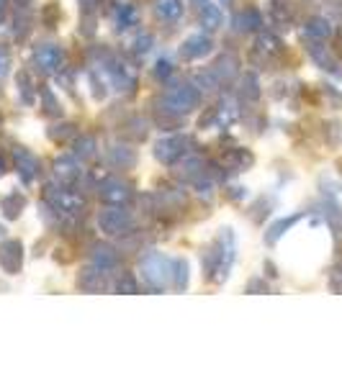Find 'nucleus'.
Masks as SVG:
<instances>
[{
  "label": "nucleus",
  "instance_id": "1",
  "mask_svg": "<svg viewBox=\"0 0 342 385\" xmlns=\"http://www.w3.org/2000/svg\"><path fill=\"white\" fill-rule=\"evenodd\" d=\"M142 270H144V280L152 288H163L167 283V278H170V259H165L163 255H152L144 259Z\"/></svg>",
  "mask_w": 342,
  "mask_h": 385
},
{
  "label": "nucleus",
  "instance_id": "2",
  "mask_svg": "<svg viewBox=\"0 0 342 385\" xmlns=\"http://www.w3.org/2000/svg\"><path fill=\"white\" fill-rule=\"evenodd\" d=\"M98 221L103 226V231H108V234H122V231H126L131 226V216L126 211H122V208H108V211L100 214Z\"/></svg>",
  "mask_w": 342,
  "mask_h": 385
},
{
  "label": "nucleus",
  "instance_id": "3",
  "mask_svg": "<svg viewBox=\"0 0 342 385\" xmlns=\"http://www.w3.org/2000/svg\"><path fill=\"white\" fill-rule=\"evenodd\" d=\"M196 103H199V93L193 87H175L165 98V106L172 111H191V108H196Z\"/></svg>",
  "mask_w": 342,
  "mask_h": 385
},
{
  "label": "nucleus",
  "instance_id": "4",
  "mask_svg": "<svg viewBox=\"0 0 342 385\" xmlns=\"http://www.w3.org/2000/svg\"><path fill=\"white\" fill-rule=\"evenodd\" d=\"M0 267L6 272H16L21 267V244L6 242L0 247Z\"/></svg>",
  "mask_w": 342,
  "mask_h": 385
},
{
  "label": "nucleus",
  "instance_id": "5",
  "mask_svg": "<svg viewBox=\"0 0 342 385\" xmlns=\"http://www.w3.org/2000/svg\"><path fill=\"white\" fill-rule=\"evenodd\" d=\"M36 64L42 72H57L59 64H62V51L57 47H42L36 51Z\"/></svg>",
  "mask_w": 342,
  "mask_h": 385
},
{
  "label": "nucleus",
  "instance_id": "6",
  "mask_svg": "<svg viewBox=\"0 0 342 385\" xmlns=\"http://www.w3.org/2000/svg\"><path fill=\"white\" fill-rule=\"evenodd\" d=\"M211 51V42H208L204 34H196L191 36L186 44H183V54H186L188 59H196V57H204V54H208Z\"/></svg>",
  "mask_w": 342,
  "mask_h": 385
},
{
  "label": "nucleus",
  "instance_id": "7",
  "mask_svg": "<svg viewBox=\"0 0 342 385\" xmlns=\"http://www.w3.org/2000/svg\"><path fill=\"white\" fill-rule=\"evenodd\" d=\"M157 157L163 159V162H172V159H178L183 154V139H163V142L157 144Z\"/></svg>",
  "mask_w": 342,
  "mask_h": 385
},
{
  "label": "nucleus",
  "instance_id": "8",
  "mask_svg": "<svg viewBox=\"0 0 342 385\" xmlns=\"http://www.w3.org/2000/svg\"><path fill=\"white\" fill-rule=\"evenodd\" d=\"M100 198L108 200V203H124L129 198V188L122 185V183H108V185L100 188Z\"/></svg>",
  "mask_w": 342,
  "mask_h": 385
},
{
  "label": "nucleus",
  "instance_id": "9",
  "mask_svg": "<svg viewBox=\"0 0 342 385\" xmlns=\"http://www.w3.org/2000/svg\"><path fill=\"white\" fill-rule=\"evenodd\" d=\"M157 13L163 16L165 21H178L183 13V3L180 0H157Z\"/></svg>",
  "mask_w": 342,
  "mask_h": 385
},
{
  "label": "nucleus",
  "instance_id": "10",
  "mask_svg": "<svg viewBox=\"0 0 342 385\" xmlns=\"http://www.w3.org/2000/svg\"><path fill=\"white\" fill-rule=\"evenodd\" d=\"M16 164H18V170H21L23 180L31 183L34 175H36V159L31 157V154H26V152H16Z\"/></svg>",
  "mask_w": 342,
  "mask_h": 385
},
{
  "label": "nucleus",
  "instance_id": "11",
  "mask_svg": "<svg viewBox=\"0 0 342 385\" xmlns=\"http://www.w3.org/2000/svg\"><path fill=\"white\" fill-rule=\"evenodd\" d=\"M52 200L57 203L59 211H78V208H83V200L78 195H72V192H52Z\"/></svg>",
  "mask_w": 342,
  "mask_h": 385
},
{
  "label": "nucleus",
  "instance_id": "12",
  "mask_svg": "<svg viewBox=\"0 0 342 385\" xmlns=\"http://www.w3.org/2000/svg\"><path fill=\"white\" fill-rule=\"evenodd\" d=\"M201 23L206 26L208 31L219 29L221 23V11L216 6H204V11H201Z\"/></svg>",
  "mask_w": 342,
  "mask_h": 385
},
{
  "label": "nucleus",
  "instance_id": "13",
  "mask_svg": "<svg viewBox=\"0 0 342 385\" xmlns=\"http://www.w3.org/2000/svg\"><path fill=\"white\" fill-rule=\"evenodd\" d=\"M57 175L64 180H75L80 178V170H78V164L72 162V159H59L57 162Z\"/></svg>",
  "mask_w": 342,
  "mask_h": 385
},
{
  "label": "nucleus",
  "instance_id": "14",
  "mask_svg": "<svg viewBox=\"0 0 342 385\" xmlns=\"http://www.w3.org/2000/svg\"><path fill=\"white\" fill-rule=\"evenodd\" d=\"M116 262V255L111 250H106V247H100V250H95V264H100V270H106V267H111V264Z\"/></svg>",
  "mask_w": 342,
  "mask_h": 385
},
{
  "label": "nucleus",
  "instance_id": "15",
  "mask_svg": "<svg viewBox=\"0 0 342 385\" xmlns=\"http://www.w3.org/2000/svg\"><path fill=\"white\" fill-rule=\"evenodd\" d=\"M21 206H23V198H18V195H11V198H6L3 200V208H6V216H18V211H21Z\"/></svg>",
  "mask_w": 342,
  "mask_h": 385
},
{
  "label": "nucleus",
  "instance_id": "16",
  "mask_svg": "<svg viewBox=\"0 0 342 385\" xmlns=\"http://www.w3.org/2000/svg\"><path fill=\"white\" fill-rule=\"evenodd\" d=\"M93 147H95L93 139H83V144L78 142V154L80 157H93Z\"/></svg>",
  "mask_w": 342,
  "mask_h": 385
},
{
  "label": "nucleus",
  "instance_id": "17",
  "mask_svg": "<svg viewBox=\"0 0 342 385\" xmlns=\"http://www.w3.org/2000/svg\"><path fill=\"white\" fill-rule=\"evenodd\" d=\"M309 34H314V36H327L329 34V23L314 21L312 26H309Z\"/></svg>",
  "mask_w": 342,
  "mask_h": 385
},
{
  "label": "nucleus",
  "instance_id": "18",
  "mask_svg": "<svg viewBox=\"0 0 342 385\" xmlns=\"http://www.w3.org/2000/svg\"><path fill=\"white\" fill-rule=\"evenodd\" d=\"M8 67H11V57H8L6 49H0V80L8 75Z\"/></svg>",
  "mask_w": 342,
  "mask_h": 385
},
{
  "label": "nucleus",
  "instance_id": "19",
  "mask_svg": "<svg viewBox=\"0 0 342 385\" xmlns=\"http://www.w3.org/2000/svg\"><path fill=\"white\" fill-rule=\"evenodd\" d=\"M122 288H124V291H129V293H134L136 291V283L131 278H124V283H119V291H122Z\"/></svg>",
  "mask_w": 342,
  "mask_h": 385
},
{
  "label": "nucleus",
  "instance_id": "20",
  "mask_svg": "<svg viewBox=\"0 0 342 385\" xmlns=\"http://www.w3.org/2000/svg\"><path fill=\"white\" fill-rule=\"evenodd\" d=\"M167 67H170L167 62H160V70H157V75H167V72H170Z\"/></svg>",
  "mask_w": 342,
  "mask_h": 385
},
{
  "label": "nucleus",
  "instance_id": "21",
  "mask_svg": "<svg viewBox=\"0 0 342 385\" xmlns=\"http://www.w3.org/2000/svg\"><path fill=\"white\" fill-rule=\"evenodd\" d=\"M93 6H98V0H86V8H93Z\"/></svg>",
  "mask_w": 342,
  "mask_h": 385
},
{
  "label": "nucleus",
  "instance_id": "22",
  "mask_svg": "<svg viewBox=\"0 0 342 385\" xmlns=\"http://www.w3.org/2000/svg\"><path fill=\"white\" fill-rule=\"evenodd\" d=\"M0 231H3V228H0Z\"/></svg>",
  "mask_w": 342,
  "mask_h": 385
}]
</instances>
